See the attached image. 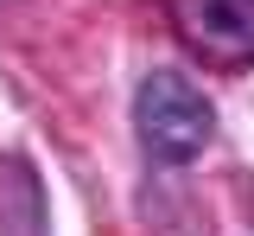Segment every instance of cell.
I'll use <instances>...</instances> for the list:
<instances>
[{
    "label": "cell",
    "mask_w": 254,
    "mask_h": 236,
    "mask_svg": "<svg viewBox=\"0 0 254 236\" xmlns=\"http://www.w3.org/2000/svg\"><path fill=\"white\" fill-rule=\"evenodd\" d=\"M133 128L159 166H190L216 134V109L185 70H146L133 96Z\"/></svg>",
    "instance_id": "6da1fadb"
},
{
    "label": "cell",
    "mask_w": 254,
    "mask_h": 236,
    "mask_svg": "<svg viewBox=\"0 0 254 236\" xmlns=\"http://www.w3.org/2000/svg\"><path fill=\"white\" fill-rule=\"evenodd\" d=\"M165 13L203 64L216 70L254 64V0H165Z\"/></svg>",
    "instance_id": "7a4b0ae2"
}]
</instances>
